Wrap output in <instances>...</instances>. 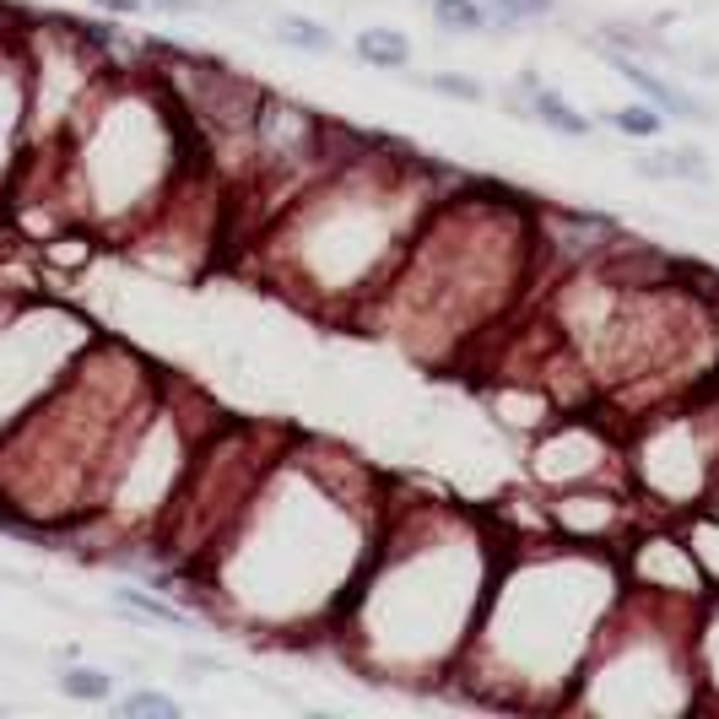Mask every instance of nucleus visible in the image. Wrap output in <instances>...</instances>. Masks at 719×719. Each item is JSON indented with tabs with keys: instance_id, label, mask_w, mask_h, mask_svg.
<instances>
[{
	"instance_id": "a878e982",
	"label": "nucleus",
	"mask_w": 719,
	"mask_h": 719,
	"mask_svg": "<svg viewBox=\"0 0 719 719\" xmlns=\"http://www.w3.org/2000/svg\"><path fill=\"white\" fill-rule=\"evenodd\" d=\"M98 11H114V16H141V0H92Z\"/></svg>"
},
{
	"instance_id": "a211bd4d",
	"label": "nucleus",
	"mask_w": 719,
	"mask_h": 719,
	"mask_svg": "<svg viewBox=\"0 0 719 719\" xmlns=\"http://www.w3.org/2000/svg\"><path fill=\"white\" fill-rule=\"evenodd\" d=\"M55 687L66 693L70 704H109V698H114V676L98 671V665H66V671L55 676Z\"/></svg>"
},
{
	"instance_id": "b1692460",
	"label": "nucleus",
	"mask_w": 719,
	"mask_h": 719,
	"mask_svg": "<svg viewBox=\"0 0 719 719\" xmlns=\"http://www.w3.org/2000/svg\"><path fill=\"white\" fill-rule=\"evenodd\" d=\"M428 87H433V92H444V98H465V103H482V98H487V87H482V81H471V76H450V70L428 76Z\"/></svg>"
},
{
	"instance_id": "f8f14e48",
	"label": "nucleus",
	"mask_w": 719,
	"mask_h": 719,
	"mask_svg": "<svg viewBox=\"0 0 719 719\" xmlns=\"http://www.w3.org/2000/svg\"><path fill=\"white\" fill-rule=\"evenodd\" d=\"M524 120H535V125H546V131L568 135V141H585L589 131H595V120L589 114H579L563 92H552V87H541L535 76H524V103H520Z\"/></svg>"
},
{
	"instance_id": "ddd939ff",
	"label": "nucleus",
	"mask_w": 719,
	"mask_h": 719,
	"mask_svg": "<svg viewBox=\"0 0 719 719\" xmlns=\"http://www.w3.org/2000/svg\"><path fill=\"white\" fill-rule=\"evenodd\" d=\"M693 660H698V715L719 709V595L698 606V628H693Z\"/></svg>"
},
{
	"instance_id": "9d476101",
	"label": "nucleus",
	"mask_w": 719,
	"mask_h": 719,
	"mask_svg": "<svg viewBox=\"0 0 719 719\" xmlns=\"http://www.w3.org/2000/svg\"><path fill=\"white\" fill-rule=\"evenodd\" d=\"M530 482L541 493L568 487H628L622 428L589 411H557L546 428L530 433Z\"/></svg>"
},
{
	"instance_id": "423d86ee",
	"label": "nucleus",
	"mask_w": 719,
	"mask_h": 719,
	"mask_svg": "<svg viewBox=\"0 0 719 719\" xmlns=\"http://www.w3.org/2000/svg\"><path fill=\"white\" fill-rule=\"evenodd\" d=\"M698 606L704 600H671L628 585L574 682L568 709L617 719L698 715Z\"/></svg>"
},
{
	"instance_id": "7ed1b4c3",
	"label": "nucleus",
	"mask_w": 719,
	"mask_h": 719,
	"mask_svg": "<svg viewBox=\"0 0 719 719\" xmlns=\"http://www.w3.org/2000/svg\"><path fill=\"white\" fill-rule=\"evenodd\" d=\"M622 589L617 546L504 530L482 617L444 693L487 709H568Z\"/></svg>"
},
{
	"instance_id": "5701e85b",
	"label": "nucleus",
	"mask_w": 719,
	"mask_h": 719,
	"mask_svg": "<svg viewBox=\"0 0 719 719\" xmlns=\"http://www.w3.org/2000/svg\"><path fill=\"white\" fill-rule=\"evenodd\" d=\"M487 5V22H498L504 33H515L520 22H541L557 11V0H482Z\"/></svg>"
},
{
	"instance_id": "412c9836",
	"label": "nucleus",
	"mask_w": 719,
	"mask_h": 719,
	"mask_svg": "<svg viewBox=\"0 0 719 719\" xmlns=\"http://www.w3.org/2000/svg\"><path fill=\"white\" fill-rule=\"evenodd\" d=\"M114 715H120V719H179L185 709H179V698H174V693L135 687V693H125V698L114 704Z\"/></svg>"
},
{
	"instance_id": "9b49d317",
	"label": "nucleus",
	"mask_w": 719,
	"mask_h": 719,
	"mask_svg": "<svg viewBox=\"0 0 719 719\" xmlns=\"http://www.w3.org/2000/svg\"><path fill=\"white\" fill-rule=\"evenodd\" d=\"M606 60H611V70L633 87V92H644L654 109L665 114V120H693V125H709L715 120V109L698 98V92H687V87H676V81H665L660 70L644 60V55H628V49H606Z\"/></svg>"
},
{
	"instance_id": "4be33fe9",
	"label": "nucleus",
	"mask_w": 719,
	"mask_h": 719,
	"mask_svg": "<svg viewBox=\"0 0 719 719\" xmlns=\"http://www.w3.org/2000/svg\"><path fill=\"white\" fill-rule=\"evenodd\" d=\"M433 5V22L444 33H482L487 27V5L482 0H428Z\"/></svg>"
},
{
	"instance_id": "f257e3e1",
	"label": "nucleus",
	"mask_w": 719,
	"mask_h": 719,
	"mask_svg": "<svg viewBox=\"0 0 719 719\" xmlns=\"http://www.w3.org/2000/svg\"><path fill=\"white\" fill-rule=\"evenodd\" d=\"M385 482L325 444H281L222 535L185 568L179 600L276 644L330 639L385 524Z\"/></svg>"
},
{
	"instance_id": "bb28decb",
	"label": "nucleus",
	"mask_w": 719,
	"mask_h": 719,
	"mask_svg": "<svg viewBox=\"0 0 719 719\" xmlns=\"http://www.w3.org/2000/svg\"><path fill=\"white\" fill-rule=\"evenodd\" d=\"M704 509H719V482H715V493H709V504Z\"/></svg>"
},
{
	"instance_id": "0eeeda50",
	"label": "nucleus",
	"mask_w": 719,
	"mask_h": 719,
	"mask_svg": "<svg viewBox=\"0 0 719 719\" xmlns=\"http://www.w3.org/2000/svg\"><path fill=\"white\" fill-rule=\"evenodd\" d=\"M622 455H628V493L644 520H682V515L704 509L719 482L715 385L628 417Z\"/></svg>"
},
{
	"instance_id": "aec40b11",
	"label": "nucleus",
	"mask_w": 719,
	"mask_h": 719,
	"mask_svg": "<svg viewBox=\"0 0 719 719\" xmlns=\"http://www.w3.org/2000/svg\"><path fill=\"white\" fill-rule=\"evenodd\" d=\"M606 125H611L617 135H633V141H654V135L665 131V114L644 98V103H622V109H611Z\"/></svg>"
},
{
	"instance_id": "393cba45",
	"label": "nucleus",
	"mask_w": 719,
	"mask_h": 719,
	"mask_svg": "<svg viewBox=\"0 0 719 719\" xmlns=\"http://www.w3.org/2000/svg\"><path fill=\"white\" fill-rule=\"evenodd\" d=\"M206 0H141V11H168V16H190Z\"/></svg>"
},
{
	"instance_id": "4468645a",
	"label": "nucleus",
	"mask_w": 719,
	"mask_h": 719,
	"mask_svg": "<svg viewBox=\"0 0 719 719\" xmlns=\"http://www.w3.org/2000/svg\"><path fill=\"white\" fill-rule=\"evenodd\" d=\"M114 606L135 617V622H152V628H190L196 611L185 600H168V589H146V585H120L114 589Z\"/></svg>"
},
{
	"instance_id": "f3484780",
	"label": "nucleus",
	"mask_w": 719,
	"mask_h": 719,
	"mask_svg": "<svg viewBox=\"0 0 719 719\" xmlns=\"http://www.w3.org/2000/svg\"><path fill=\"white\" fill-rule=\"evenodd\" d=\"M352 49H357V60H368L374 70L411 66V38H406L400 27H363V33L352 38Z\"/></svg>"
},
{
	"instance_id": "6e6552de",
	"label": "nucleus",
	"mask_w": 719,
	"mask_h": 719,
	"mask_svg": "<svg viewBox=\"0 0 719 719\" xmlns=\"http://www.w3.org/2000/svg\"><path fill=\"white\" fill-rule=\"evenodd\" d=\"M92 335V320L49 292H27L0 320V439L66 379Z\"/></svg>"
},
{
	"instance_id": "2eb2a0df",
	"label": "nucleus",
	"mask_w": 719,
	"mask_h": 719,
	"mask_svg": "<svg viewBox=\"0 0 719 719\" xmlns=\"http://www.w3.org/2000/svg\"><path fill=\"white\" fill-rule=\"evenodd\" d=\"M633 168L644 179H660V185H709L715 168L698 146H665V152H650V157H633Z\"/></svg>"
},
{
	"instance_id": "1a4fd4ad",
	"label": "nucleus",
	"mask_w": 719,
	"mask_h": 719,
	"mask_svg": "<svg viewBox=\"0 0 719 719\" xmlns=\"http://www.w3.org/2000/svg\"><path fill=\"white\" fill-rule=\"evenodd\" d=\"M152 70L168 81V92L179 98V109L196 120V131L211 146V168L228 174V152H239V179L250 174V135H255V109H261L265 87L250 81L244 70L222 66L211 55H190V49H152Z\"/></svg>"
},
{
	"instance_id": "6ab92c4d",
	"label": "nucleus",
	"mask_w": 719,
	"mask_h": 719,
	"mask_svg": "<svg viewBox=\"0 0 719 719\" xmlns=\"http://www.w3.org/2000/svg\"><path fill=\"white\" fill-rule=\"evenodd\" d=\"M276 38L292 44V49H303V55H330L335 49V33H330L325 22H314V16H281Z\"/></svg>"
},
{
	"instance_id": "20e7f679",
	"label": "nucleus",
	"mask_w": 719,
	"mask_h": 719,
	"mask_svg": "<svg viewBox=\"0 0 719 719\" xmlns=\"http://www.w3.org/2000/svg\"><path fill=\"white\" fill-rule=\"evenodd\" d=\"M428 179L433 168L417 152L357 135L255 233V265L281 298L314 314L363 320L439 200Z\"/></svg>"
},
{
	"instance_id": "f03ea898",
	"label": "nucleus",
	"mask_w": 719,
	"mask_h": 719,
	"mask_svg": "<svg viewBox=\"0 0 719 719\" xmlns=\"http://www.w3.org/2000/svg\"><path fill=\"white\" fill-rule=\"evenodd\" d=\"M504 535L460 504H395L330 639L368 682L411 693L450 687Z\"/></svg>"
},
{
	"instance_id": "dca6fc26",
	"label": "nucleus",
	"mask_w": 719,
	"mask_h": 719,
	"mask_svg": "<svg viewBox=\"0 0 719 719\" xmlns=\"http://www.w3.org/2000/svg\"><path fill=\"white\" fill-rule=\"evenodd\" d=\"M682 535H687V546H693V557H698V568H704V585L709 595H719V509H693V515H682Z\"/></svg>"
},
{
	"instance_id": "39448f33",
	"label": "nucleus",
	"mask_w": 719,
	"mask_h": 719,
	"mask_svg": "<svg viewBox=\"0 0 719 719\" xmlns=\"http://www.w3.org/2000/svg\"><path fill=\"white\" fill-rule=\"evenodd\" d=\"M541 276V228L535 206L509 190H471L439 196L417 222L406 255L368 303L363 320L390 330L406 352L439 357L465 341L487 335Z\"/></svg>"
}]
</instances>
